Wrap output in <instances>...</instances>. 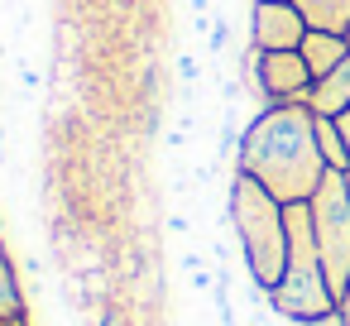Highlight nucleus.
<instances>
[{
    "mask_svg": "<svg viewBox=\"0 0 350 326\" xmlns=\"http://www.w3.org/2000/svg\"><path fill=\"white\" fill-rule=\"evenodd\" d=\"M235 168L259 178L278 202H307L321 187V178L331 173L317 149V111L307 101L254 111L245 120Z\"/></svg>",
    "mask_w": 350,
    "mask_h": 326,
    "instance_id": "nucleus-1",
    "label": "nucleus"
},
{
    "mask_svg": "<svg viewBox=\"0 0 350 326\" xmlns=\"http://www.w3.org/2000/svg\"><path fill=\"white\" fill-rule=\"evenodd\" d=\"M226 221H230V235H235V249L250 278L273 288L288 264V202H278L259 178L235 168L226 187Z\"/></svg>",
    "mask_w": 350,
    "mask_h": 326,
    "instance_id": "nucleus-2",
    "label": "nucleus"
},
{
    "mask_svg": "<svg viewBox=\"0 0 350 326\" xmlns=\"http://www.w3.org/2000/svg\"><path fill=\"white\" fill-rule=\"evenodd\" d=\"M269 302L288 326H326L340 307L326 278V264L317 254L307 202H288V264H283V278L269 288Z\"/></svg>",
    "mask_w": 350,
    "mask_h": 326,
    "instance_id": "nucleus-3",
    "label": "nucleus"
},
{
    "mask_svg": "<svg viewBox=\"0 0 350 326\" xmlns=\"http://www.w3.org/2000/svg\"><path fill=\"white\" fill-rule=\"evenodd\" d=\"M307 211H312V235H317V254L326 264V278L336 288V297L345 293L350 283V187H345V173H326L321 187L307 197Z\"/></svg>",
    "mask_w": 350,
    "mask_h": 326,
    "instance_id": "nucleus-4",
    "label": "nucleus"
},
{
    "mask_svg": "<svg viewBox=\"0 0 350 326\" xmlns=\"http://www.w3.org/2000/svg\"><path fill=\"white\" fill-rule=\"evenodd\" d=\"M250 49L259 53H283V49H302L307 39V20L293 0H250Z\"/></svg>",
    "mask_w": 350,
    "mask_h": 326,
    "instance_id": "nucleus-5",
    "label": "nucleus"
},
{
    "mask_svg": "<svg viewBox=\"0 0 350 326\" xmlns=\"http://www.w3.org/2000/svg\"><path fill=\"white\" fill-rule=\"evenodd\" d=\"M297 53L307 58L312 77L321 82V77H331V72L345 63V53H350V39H345V34H331V29H307V39H302V49H297Z\"/></svg>",
    "mask_w": 350,
    "mask_h": 326,
    "instance_id": "nucleus-6",
    "label": "nucleus"
},
{
    "mask_svg": "<svg viewBox=\"0 0 350 326\" xmlns=\"http://www.w3.org/2000/svg\"><path fill=\"white\" fill-rule=\"evenodd\" d=\"M307 106H312L317 116H340V111H350V53H345V63H340L331 77H321V82L312 87Z\"/></svg>",
    "mask_w": 350,
    "mask_h": 326,
    "instance_id": "nucleus-7",
    "label": "nucleus"
},
{
    "mask_svg": "<svg viewBox=\"0 0 350 326\" xmlns=\"http://www.w3.org/2000/svg\"><path fill=\"white\" fill-rule=\"evenodd\" d=\"M293 5L302 10L307 29H331L350 39V0H293Z\"/></svg>",
    "mask_w": 350,
    "mask_h": 326,
    "instance_id": "nucleus-8",
    "label": "nucleus"
},
{
    "mask_svg": "<svg viewBox=\"0 0 350 326\" xmlns=\"http://www.w3.org/2000/svg\"><path fill=\"white\" fill-rule=\"evenodd\" d=\"M29 316V293H25V278L10 259H0V326L5 321H25Z\"/></svg>",
    "mask_w": 350,
    "mask_h": 326,
    "instance_id": "nucleus-9",
    "label": "nucleus"
},
{
    "mask_svg": "<svg viewBox=\"0 0 350 326\" xmlns=\"http://www.w3.org/2000/svg\"><path fill=\"white\" fill-rule=\"evenodd\" d=\"M317 149H321L326 168H336V173L350 168V149H345V135H340L336 116H317Z\"/></svg>",
    "mask_w": 350,
    "mask_h": 326,
    "instance_id": "nucleus-10",
    "label": "nucleus"
},
{
    "mask_svg": "<svg viewBox=\"0 0 350 326\" xmlns=\"http://www.w3.org/2000/svg\"><path fill=\"white\" fill-rule=\"evenodd\" d=\"M230 49H235V25H230V20H226V10H221V15L211 20V34H206V53H211V58H226Z\"/></svg>",
    "mask_w": 350,
    "mask_h": 326,
    "instance_id": "nucleus-11",
    "label": "nucleus"
},
{
    "mask_svg": "<svg viewBox=\"0 0 350 326\" xmlns=\"http://www.w3.org/2000/svg\"><path fill=\"white\" fill-rule=\"evenodd\" d=\"M173 68H178V77H183V82H202V63H197L192 53H178V63H173Z\"/></svg>",
    "mask_w": 350,
    "mask_h": 326,
    "instance_id": "nucleus-12",
    "label": "nucleus"
},
{
    "mask_svg": "<svg viewBox=\"0 0 350 326\" xmlns=\"http://www.w3.org/2000/svg\"><path fill=\"white\" fill-rule=\"evenodd\" d=\"M163 226H168V235H183V240L192 235V216H187V211H168Z\"/></svg>",
    "mask_w": 350,
    "mask_h": 326,
    "instance_id": "nucleus-13",
    "label": "nucleus"
},
{
    "mask_svg": "<svg viewBox=\"0 0 350 326\" xmlns=\"http://www.w3.org/2000/svg\"><path fill=\"white\" fill-rule=\"evenodd\" d=\"M20 87H29V92H34V87H39V68H29V63H20Z\"/></svg>",
    "mask_w": 350,
    "mask_h": 326,
    "instance_id": "nucleus-14",
    "label": "nucleus"
},
{
    "mask_svg": "<svg viewBox=\"0 0 350 326\" xmlns=\"http://www.w3.org/2000/svg\"><path fill=\"white\" fill-rule=\"evenodd\" d=\"M25 273H29V278H44L49 269H44V259H39V254H25Z\"/></svg>",
    "mask_w": 350,
    "mask_h": 326,
    "instance_id": "nucleus-15",
    "label": "nucleus"
},
{
    "mask_svg": "<svg viewBox=\"0 0 350 326\" xmlns=\"http://www.w3.org/2000/svg\"><path fill=\"white\" fill-rule=\"evenodd\" d=\"M336 316H340V326H350V283H345V293H340V307H336Z\"/></svg>",
    "mask_w": 350,
    "mask_h": 326,
    "instance_id": "nucleus-16",
    "label": "nucleus"
},
{
    "mask_svg": "<svg viewBox=\"0 0 350 326\" xmlns=\"http://www.w3.org/2000/svg\"><path fill=\"white\" fill-rule=\"evenodd\" d=\"M183 269L197 273V269H206V259H202V254H183Z\"/></svg>",
    "mask_w": 350,
    "mask_h": 326,
    "instance_id": "nucleus-17",
    "label": "nucleus"
},
{
    "mask_svg": "<svg viewBox=\"0 0 350 326\" xmlns=\"http://www.w3.org/2000/svg\"><path fill=\"white\" fill-rule=\"evenodd\" d=\"M336 125H340V135H345V149H350V111H340V116H336Z\"/></svg>",
    "mask_w": 350,
    "mask_h": 326,
    "instance_id": "nucleus-18",
    "label": "nucleus"
},
{
    "mask_svg": "<svg viewBox=\"0 0 350 326\" xmlns=\"http://www.w3.org/2000/svg\"><path fill=\"white\" fill-rule=\"evenodd\" d=\"M0 259H10V249H5V230H0Z\"/></svg>",
    "mask_w": 350,
    "mask_h": 326,
    "instance_id": "nucleus-19",
    "label": "nucleus"
},
{
    "mask_svg": "<svg viewBox=\"0 0 350 326\" xmlns=\"http://www.w3.org/2000/svg\"><path fill=\"white\" fill-rule=\"evenodd\" d=\"M345 187H350V168H345Z\"/></svg>",
    "mask_w": 350,
    "mask_h": 326,
    "instance_id": "nucleus-20",
    "label": "nucleus"
}]
</instances>
